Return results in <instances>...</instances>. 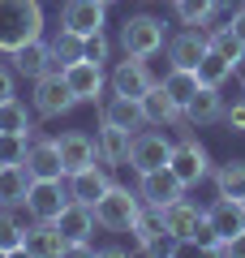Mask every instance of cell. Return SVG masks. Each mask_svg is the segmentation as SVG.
Here are the masks:
<instances>
[{
  "instance_id": "obj_1",
  "label": "cell",
  "mask_w": 245,
  "mask_h": 258,
  "mask_svg": "<svg viewBox=\"0 0 245 258\" xmlns=\"http://www.w3.org/2000/svg\"><path fill=\"white\" fill-rule=\"evenodd\" d=\"M30 39H43V9H39V0H0V52L13 56Z\"/></svg>"
},
{
  "instance_id": "obj_2",
  "label": "cell",
  "mask_w": 245,
  "mask_h": 258,
  "mask_svg": "<svg viewBox=\"0 0 245 258\" xmlns=\"http://www.w3.org/2000/svg\"><path fill=\"white\" fill-rule=\"evenodd\" d=\"M138 211H142V194L138 189H120V185H112L99 203H95V220H99V228H108V232H129L134 220H138Z\"/></svg>"
},
{
  "instance_id": "obj_3",
  "label": "cell",
  "mask_w": 245,
  "mask_h": 258,
  "mask_svg": "<svg viewBox=\"0 0 245 258\" xmlns=\"http://www.w3.org/2000/svg\"><path fill=\"white\" fill-rule=\"evenodd\" d=\"M168 168H172L176 181L190 189V185H198V181L211 176V155H207V147H202L194 134H181V142H172V159H168Z\"/></svg>"
},
{
  "instance_id": "obj_4",
  "label": "cell",
  "mask_w": 245,
  "mask_h": 258,
  "mask_svg": "<svg viewBox=\"0 0 245 258\" xmlns=\"http://www.w3.org/2000/svg\"><path fill=\"white\" fill-rule=\"evenodd\" d=\"M120 47H125V56H146V60H151L163 47V22L151 18V13L125 18L120 22Z\"/></svg>"
},
{
  "instance_id": "obj_5",
  "label": "cell",
  "mask_w": 245,
  "mask_h": 258,
  "mask_svg": "<svg viewBox=\"0 0 245 258\" xmlns=\"http://www.w3.org/2000/svg\"><path fill=\"white\" fill-rule=\"evenodd\" d=\"M69 203V185H60V176H35L26 189V215L30 220H56Z\"/></svg>"
},
{
  "instance_id": "obj_6",
  "label": "cell",
  "mask_w": 245,
  "mask_h": 258,
  "mask_svg": "<svg viewBox=\"0 0 245 258\" xmlns=\"http://www.w3.org/2000/svg\"><path fill=\"white\" fill-rule=\"evenodd\" d=\"M172 159V138L168 134H155V129H138L134 134V147H129V168L138 176L142 172H155Z\"/></svg>"
},
{
  "instance_id": "obj_7",
  "label": "cell",
  "mask_w": 245,
  "mask_h": 258,
  "mask_svg": "<svg viewBox=\"0 0 245 258\" xmlns=\"http://www.w3.org/2000/svg\"><path fill=\"white\" fill-rule=\"evenodd\" d=\"M108 82H112L116 95L142 99V95L155 86V74H151V64H146V56H125V60H116V69L108 74Z\"/></svg>"
},
{
  "instance_id": "obj_8",
  "label": "cell",
  "mask_w": 245,
  "mask_h": 258,
  "mask_svg": "<svg viewBox=\"0 0 245 258\" xmlns=\"http://www.w3.org/2000/svg\"><path fill=\"white\" fill-rule=\"evenodd\" d=\"M65 86L73 91V99L78 103H99L103 99V64L95 60H69L65 64Z\"/></svg>"
},
{
  "instance_id": "obj_9",
  "label": "cell",
  "mask_w": 245,
  "mask_h": 258,
  "mask_svg": "<svg viewBox=\"0 0 245 258\" xmlns=\"http://www.w3.org/2000/svg\"><path fill=\"white\" fill-rule=\"evenodd\" d=\"M78 108L73 91L65 86V74H43L35 78V112L39 116H65V112Z\"/></svg>"
},
{
  "instance_id": "obj_10",
  "label": "cell",
  "mask_w": 245,
  "mask_h": 258,
  "mask_svg": "<svg viewBox=\"0 0 245 258\" xmlns=\"http://www.w3.org/2000/svg\"><path fill=\"white\" fill-rule=\"evenodd\" d=\"M56 228L65 232V241H69V245H91V237H95V228H99V220H95V207H86V203H65V211L56 215ZM65 245V249H69Z\"/></svg>"
},
{
  "instance_id": "obj_11",
  "label": "cell",
  "mask_w": 245,
  "mask_h": 258,
  "mask_svg": "<svg viewBox=\"0 0 245 258\" xmlns=\"http://www.w3.org/2000/svg\"><path fill=\"white\" fill-rule=\"evenodd\" d=\"M129 147H134V134L112 120H99L95 129V151H99V164L103 168H125L129 164Z\"/></svg>"
},
{
  "instance_id": "obj_12",
  "label": "cell",
  "mask_w": 245,
  "mask_h": 258,
  "mask_svg": "<svg viewBox=\"0 0 245 258\" xmlns=\"http://www.w3.org/2000/svg\"><path fill=\"white\" fill-rule=\"evenodd\" d=\"M138 194H142V203H151V207H172L176 198H185V185L176 181L172 168L163 164V168H155V172H142Z\"/></svg>"
},
{
  "instance_id": "obj_13",
  "label": "cell",
  "mask_w": 245,
  "mask_h": 258,
  "mask_svg": "<svg viewBox=\"0 0 245 258\" xmlns=\"http://www.w3.org/2000/svg\"><path fill=\"white\" fill-rule=\"evenodd\" d=\"M103 0H65L60 5V26L73 30V35H95V30H103Z\"/></svg>"
},
{
  "instance_id": "obj_14",
  "label": "cell",
  "mask_w": 245,
  "mask_h": 258,
  "mask_svg": "<svg viewBox=\"0 0 245 258\" xmlns=\"http://www.w3.org/2000/svg\"><path fill=\"white\" fill-rule=\"evenodd\" d=\"M56 147H60V164H65V176L82 172V168L99 164V151H95V138L91 134H82V129H69V134H60L56 138Z\"/></svg>"
},
{
  "instance_id": "obj_15",
  "label": "cell",
  "mask_w": 245,
  "mask_h": 258,
  "mask_svg": "<svg viewBox=\"0 0 245 258\" xmlns=\"http://www.w3.org/2000/svg\"><path fill=\"white\" fill-rule=\"evenodd\" d=\"M99 120H112V125L129 129V134H138V129L151 125L146 112H142V99H129V95H116V91H112L108 99H99Z\"/></svg>"
},
{
  "instance_id": "obj_16",
  "label": "cell",
  "mask_w": 245,
  "mask_h": 258,
  "mask_svg": "<svg viewBox=\"0 0 245 258\" xmlns=\"http://www.w3.org/2000/svg\"><path fill=\"white\" fill-rule=\"evenodd\" d=\"M112 168H103V164H91V168H82V172H73L69 176V198L73 203H86V207H95L103 198V194L112 189Z\"/></svg>"
},
{
  "instance_id": "obj_17",
  "label": "cell",
  "mask_w": 245,
  "mask_h": 258,
  "mask_svg": "<svg viewBox=\"0 0 245 258\" xmlns=\"http://www.w3.org/2000/svg\"><path fill=\"white\" fill-rule=\"evenodd\" d=\"M207 35H202L198 26H185L181 35L168 39V60L176 64V69H198V60L207 56Z\"/></svg>"
},
{
  "instance_id": "obj_18",
  "label": "cell",
  "mask_w": 245,
  "mask_h": 258,
  "mask_svg": "<svg viewBox=\"0 0 245 258\" xmlns=\"http://www.w3.org/2000/svg\"><path fill=\"white\" fill-rule=\"evenodd\" d=\"M207 220H211V228H215L224 241H236L245 232V207H241V198H215V203L207 207Z\"/></svg>"
},
{
  "instance_id": "obj_19",
  "label": "cell",
  "mask_w": 245,
  "mask_h": 258,
  "mask_svg": "<svg viewBox=\"0 0 245 258\" xmlns=\"http://www.w3.org/2000/svg\"><path fill=\"white\" fill-rule=\"evenodd\" d=\"M30 181H35V172L26 168V159L22 164H0V207H22Z\"/></svg>"
},
{
  "instance_id": "obj_20",
  "label": "cell",
  "mask_w": 245,
  "mask_h": 258,
  "mask_svg": "<svg viewBox=\"0 0 245 258\" xmlns=\"http://www.w3.org/2000/svg\"><path fill=\"white\" fill-rule=\"evenodd\" d=\"M65 232L56 228L52 220H30L26 228V254H39V258H52V254H65Z\"/></svg>"
},
{
  "instance_id": "obj_21",
  "label": "cell",
  "mask_w": 245,
  "mask_h": 258,
  "mask_svg": "<svg viewBox=\"0 0 245 258\" xmlns=\"http://www.w3.org/2000/svg\"><path fill=\"white\" fill-rule=\"evenodd\" d=\"M13 69L26 78H43V74H56V64H52V47L43 43V39H30L26 47H18V52L9 56Z\"/></svg>"
},
{
  "instance_id": "obj_22",
  "label": "cell",
  "mask_w": 245,
  "mask_h": 258,
  "mask_svg": "<svg viewBox=\"0 0 245 258\" xmlns=\"http://www.w3.org/2000/svg\"><path fill=\"white\" fill-rule=\"evenodd\" d=\"M202 220H207V211H198L190 198H176L172 207H163V228L172 232L176 241H190V237H194V228H198Z\"/></svg>"
},
{
  "instance_id": "obj_23",
  "label": "cell",
  "mask_w": 245,
  "mask_h": 258,
  "mask_svg": "<svg viewBox=\"0 0 245 258\" xmlns=\"http://www.w3.org/2000/svg\"><path fill=\"white\" fill-rule=\"evenodd\" d=\"M142 112H146V120H151V125H181V120H185V112L176 108L172 95L163 91V82H155L151 91L142 95Z\"/></svg>"
},
{
  "instance_id": "obj_24",
  "label": "cell",
  "mask_w": 245,
  "mask_h": 258,
  "mask_svg": "<svg viewBox=\"0 0 245 258\" xmlns=\"http://www.w3.org/2000/svg\"><path fill=\"white\" fill-rule=\"evenodd\" d=\"M26 220L30 215H22V207L0 211V254H26Z\"/></svg>"
},
{
  "instance_id": "obj_25",
  "label": "cell",
  "mask_w": 245,
  "mask_h": 258,
  "mask_svg": "<svg viewBox=\"0 0 245 258\" xmlns=\"http://www.w3.org/2000/svg\"><path fill=\"white\" fill-rule=\"evenodd\" d=\"M26 168L35 176H65V164H60V147L56 138H35L26 151Z\"/></svg>"
},
{
  "instance_id": "obj_26",
  "label": "cell",
  "mask_w": 245,
  "mask_h": 258,
  "mask_svg": "<svg viewBox=\"0 0 245 258\" xmlns=\"http://www.w3.org/2000/svg\"><path fill=\"white\" fill-rule=\"evenodd\" d=\"M219 116H224V103H219V86H198V95L185 103V120L198 129V125H215Z\"/></svg>"
},
{
  "instance_id": "obj_27",
  "label": "cell",
  "mask_w": 245,
  "mask_h": 258,
  "mask_svg": "<svg viewBox=\"0 0 245 258\" xmlns=\"http://www.w3.org/2000/svg\"><path fill=\"white\" fill-rule=\"evenodd\" d=\"M129 232H134V245L138 249H146L155 237H163V232H168V228H163V207L142 203V211H138V220H134V228H129Z\"/></svg>"
},
{
  "instance_id": "obj_28",
  "label": "cell",
  "mask_w": 245,
  "mask_h": 258,
  "mask_svg": "<svg viewBox=\"0 0 245 258\" xmlns=\"http://www.w3.org/2000/svg\"><path fill=\"white\" fill-rule=\"evenodd\" d=\"M0 134H22V138L35 134V116L26 112V103H22L18 95L0 103Z\"/></svg>"
},
{
  "instance_id": "obj_29",
  "label": "cell",
  "mask_w": 245,
  "mask_h": 258,
  "mask_svg": "<svg viewBox=\"0 0 245 258\" xmlns=\"http://www.w3.org/2000/svg\"><path fill=\"white\" fill-rule=\"evenodd\" d=\"M198 86H202V82H198V69H176V64H172L168 78H163V91L176 99V108H181V112H185V103L198 95Z\"/></svg>"
},
{
  "instance_id": "obj_30",
  "label": "cell",
  "mask_w": 245,
  "mask_h": 258,
  "mask_svg": "<svg viewBox=\"0 0 245 258\" xmlns=\"http://www.w3.org/2000/svg\"><path fill=\"white\" fill-rule=\"evenodd\" d=\"M215 194L219 198H245V159L215 168Z\"/></svg>"
},
{
  "instance_id": "obj_31",
  "label": "cell",
  "mask_w": 245,
  "mask_h": 258,
  "mask_svg": "<svg viewBox=\"0 0 245 258\" xmlns=\"http://www.w3.org/2000/svg\"><path fill=\"white\" fill-rule=\"evenodd\" d=\"M232 69H236V64L228 60V56H219L215 47H207V56L198 60V82L202 86H224L228 78H232Z\"/></svg>"
},
{
  "instance_id": "obj_32",
  "label": "cell",
  "mask_w": 245,
  "mask_h": 258,
  "mask_svg": "<svg viewBox=\"0 0 245 258\" xmlns=\"http://www.w3.org/2000/svg\"><path fill=\"white\" fill-rule=\"evenodd\" d=\"M172 9L181 26H207L219 13V0H172Z\"/></svg>"
},
{
  "instance_id": "obj_33",
  "label": "cell",
  "mask_w": 245,
  "mask_h": 258,
  "mask_svg": "<svg viewBox=\"0 0 245 258\" xmlns=\"http://www.w3.org/2000/svg\"><path fill=\"white\" fill-rule=\"evenodd\" d=\"M47 47H52L56 74H65V64H69V60H82V35H73V30H65V26H60V35H56Z\"/></svg>"
},
{
  "instance_id": "obj_34",
  "label": "cell",
  "mask_w": 245,
  "mask_h": 258,
  "mask_svg": "<svg viewBox=\"0 0 245 258\" xmlns=\"http://www.w3.org/2000/svg\"><path fill=\"white\" fill-rule=\"evenodd\" d=\"M207 43L215 47L219 56H228L232 64H241V60H245V43H241V39L232 35V26H228V22H224V26H215V30H211V35H207Z\"/></svg>"
},
{
  "instance_id": "obj_35",
  "label": "cell",
  "mask_w": 245,
  "mask_h": 258,
  "mask_svg": "<svg viewBox=\"0 0 245 258\" xmlns=\"http://www.w3.org/2000/svg\"><path fill=\"white\" fill-rule=\"evenodd\" d=\"M30 151V138L22 134H0V164H22Z\"/></svg>"
},
{
  "instance_id": "obj_36",
  "label": "cell",
  "mask_w": 245,
  "mask_h": 258,
  "mask_svg": "<svg viewBox=\"0 0 245 258\" xmlns=\"http://www.w3.org/2000/svg\"><path fill=\"white\" fill-rule=\"evenodd\" d=\"M82 56H86V60H95V64H103V60L112 56V43H108V35H103V30L86 35V39H82Z\"/></svg>"
},
{
  "instance_id": "obj_37",
  "label": "cell",
  "mask_w": 245,
  "mask_h": 258,
  "mask_svg": "<svg viewBox=\"0 0 245 258\" xmlns=\"http://www.w3.org/2000/svg\"><path fill=\"white\" fill-rule=\"evenodd\" d=\"M219 120L228 125V134H241V138H245V99H236L232 108H224V116H219Z\"/></svg>"
},
{
  "instance_id": "obj_38",
  "label": "cell",
  "mask_w": 245,
  "mask_h": 258,
  "mask_svg": "<svg viewBox=\"0 0 245 258\" xmlns=\"http://www.w3.org/2000/svg\"><path fill=\"white\" fill-rule=\"evenodd\" d=\"M18 95V69L13 64H0V103Z\"/></svg>"
},
{
  "instance_id": "obj_39",
  "label": "cell",
  "mask_w": 245,
  "mask_h": 258,
  "mask_svg": "<svg viewBox=\"0 0 245 258\" xmlns=\"http://www.w3.org/2000/svg\"><path fill=\"white\" fill-rule=\"evenodd\" d=\"M228 26H232V35H236V39L245 43V5H241V9L232 13V18H228Z\"/></svg>"
},
{
  "instance_id": "obj_40",
  "label": "cell",
  "mask_w": 245,
  "mask_h": 258,
  "mask_svg": "<svg viewBox=\"0 0 245 258\" xmlns=\"http://www.w3.org/2000/svg\"><path fill=\"white\" fill-rule=\"evenodd\" d=\"M232 254H245V232H241V237L232 241Z\"/></svg>"
},
{
  "instance_id": "obj_41",
  "label": "cell",
  "mask_w": 245,
  "mask_h": 258,
  "mask_svg": "<svg viewBox=\"0 0 245 258\" xmlns=\"http://www.w3.org/2000/svg\"><path fill=\"white\" fill-rule=\"evenodd\" d=\"M103 5H112V0H103Z\"/></svg>"
},
{
  "instance_id": "obj_42",
  "label": "cell",
  "mask_w": 245,
  "mask_h": 258,
  "mask_svg": "<svg viewBox=\"0 0 245 258\" xmlns=\"http://www.w3.org/2000/svg\"><path fill=\"white\" fill-rule=\"evenodd\" d=\"M241 207H245V198H241Z\"/></svg>"
}]
</instances>
